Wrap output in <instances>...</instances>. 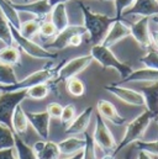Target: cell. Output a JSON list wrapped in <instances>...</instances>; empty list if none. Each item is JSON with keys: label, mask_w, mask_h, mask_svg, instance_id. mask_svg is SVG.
<instances>
[{"label": "cell", "mask_w": 158, "mask_h": 159, "mask_svg": "<svg viewBox=\"0 0 158 159\" xmlns=\"http://www.w3.org/2000/svg\"><path fill=\"white\" fill-rule=\"evenodd\" d=\"M79 7L84 20L83 26L85 27L86 34L89 36V42L93 44L100 43L110 25L118 19H116V16H108L105 14L95 12L84 4H79Z\"/></svg>", "instance_id": "6da1fadb"}, {"label": "cell", "mask_w": 158, "mask_h": 159, "mask_svg": "<svg viewBox=\"0 0 158 159\" xmlns=\"http://www.w3.org/2000/svg\"><path fill=\"white\" fill-rule=\"evenodd\" d=\"M155 119H156L155 115H153L152 112H150L148 110H146V111H143L142 114H140L136 119L132 120V121L126 126L125 136H123V138L121 139V142L116 146V149L114 151L113 156L115 157V156H116L118 153H120L125 147H127V146H130V144H132V143L140 141V139L143 137V134H145L147 127L150 126V123Z\"/></svg>", "instance_id": "7a4b0ae2"}, {"label": "cell", "mask_w": 158, "mask_h": 159, "mask_svg": "<svg viewBox=\"0 0 158 159\" xmlns=\"http://www.w3.org/2000/svg\"><path fill=\"white\" fill-rule=\"evenodd\" d=\"M90 56L93 57V59L95 62H98L103 68H111L115 69L120 74L121 80L125 79L127 75L131 74L132 68L127 64L123 63L118 59V57L113 53V51L109 47H105L100 43L98 44H93L91 49H90Z\"/></svg>", "instance_id": "3957f363"}, {"label": "cell", "mask_w": 158, "mask_h": 159, "mask_svg": "<svg viewBox=\"0 0 158 159\" xmlns=\"http://www.w3.org/2000/svg\"><path fill=\"white\" fill-rule=\"evenodd\" d=\"M63 64V62L59 66H47L40 70H36L34 73H31L30 75H27L26 78H24L22 80H19L17 83L12 84V85H1L2 88V93L6 91H16V90H26L34 85H37L41 83H49L52 80H54L58 69L61 68V66Z\"/></svg>", "instance_id": "277c9868"}, {"label": "cell", "mask_w": 158, "mask_h": 159, "mask_svg": "<svg viewBox=\"0 0 158 159\" xmlns=\"http://www.w3.org/2000/svg\"><path fill=\"white\" fill-rule=\"evenodd\" d=\"M10 30H11V35H12V39H14V43H16L19 46V48H21L30 57H32L35 59H47V61H52V59L57 58L56 53H53L49 49H47V48L37 44L36 42H34L31 39L24 37L19 32V30H16L11 25H10Z\"/></svg>", "instance_id": "5b68a950"}, {"label": "cell", "mask_w": 158, "mask_h": 159, "mask_svg": "<svg viewBox=\"0 0 158 159\" xmlns=\"http://www.w3.org/2000/svg\"><path fill=\"white\" fill-rule=\"evenodd\" d=\"M93 57L89 54H84V56H79L76 58H72L68 62H63V64L61 66V68L58 69V73L56 75L54 80L49 81L53 84H58L61 81H67L68 79L77 77L79 73L84 72L93 62Z\"/></svg>", "instance_id": "8992f818"}, {"label": "cell", "mask_w": 158, "mask_h": 159, "mask_svg": "<svg viewBox=\"0 0 158 159\" xmlns=\"http://www.w3.org/2000/svg\"><path fill=\"white\" fill-rule=\"evenodd\" d=\"M27 98L26 90L6 91L0 94V123L11 127V117L17 105Z\"/></svg>", "instance_id": "52a82bcc"}, {"label": "cell", "mask_w": 158, "mask_h": 159, "mask_svg": "<svg viewBox=\"0 0 158 159\" xmlns=\"http://www.w3.org/2000/svg\"><path fill=\"white\" fill-rule=\"evenodd\" d=\"M93 139H94V143L106 154H113L114 151L116 149V146H118L116 141L110 128L108 127L104 119L99 114H96L95 116V129H94Z\"/></svg>", "instance_id": "ba28073f"}, {"label": "cell", "mask_w": 158, "mask_h": 159, "mask_svg": "<svg viewBox=\"0 0 158 159\" xmlns=\"http://www.w3.org/2000/svg\"><path fill=\"white\" fill-rule=\"evenodd\" d=\"M106 91H109L110 94H113L114 96H116L118 100L123 101L127 105H132V106H145V98L143 95L133 89L130 88H125L121 86L118 83H113L109 85H105L104 88Z\"/></svg>", "instance_id": "9c48e42d"}, {"label": "cell", "mask_w": 158, "mask_h": 159, "mask_svg": "<svg viewBox=\"0 0 158 159\" xmlns=\"http://www.w3.org/2000/svg\"><path fill=\"white\" fill-rule=\"evenodd\" d=\"M131 35L135 41L140 44L142 48H151L152 46V36L150 32V17L141 16L136 22L130 25Z\"/></svg>", "instance_id": "30bf717a"}, {"label": "cell", "mask_w": 158, "mask_h": 159, "mask_svg": "<svg viewBox=\"0 0 158 159\" xmlns=\"http://www.w3.org/2000/svg\"><path fill=\"white\" fill-rule=\"evenodd\" d=\"M130 35H131L130 26L122 20H116L108 29V31H106L105 36L103 37L100 44L111 48L114 44H116L118 42L122 41L126 37H128Z\"/></svg>", "instance_id": "8fae6325"}, {"label": "cell", "mask_w": 158, "mask_h": 159, "mask_svg": "<svg viewBox=\"0 0 158 159\" xmlns=\"http://www.w3.org/2000/svg\"><path fill=\"white\" fill-rule=\"evenodd\" d=\"M88 35L86 34V30L83 25H69L67 26L64 30L59 31L54 40L52 41L51 43H48L44 48L47 49H57V51H61V49H64L68 47L69 44V40L74 36V35Z\"/></svg>", "instance_id": "7c38bea8"}, {"label": "cell", "mask_w": 158, "mask_h": 159, "mask_svg": "<svg viewBox=\"0 0 158 159\" xmlns=\"http://www.w3.org/2000/svg\"><path fill=\"white\" fill-rule=\"evenodd\" d=\"M14 7L20 12H27L31 15H35L36 19L44 20L52 11V5L48 2V0H36V1H25V4H14Z\"/></svg>", "instance_id": "4fadbf2b"}, {"label": "cell", "mask_w": 158, "mask_h": 159, "mask_svg": "<svg viewBox=\"0 0 158 159\" xmlns=\"http://www.w3.org/2000/svg\"><path fill=\"white\" fill-rule=\"evenodd\" d=\"M26 116L29 120V123L34 127L36 133L39 134L41 138L48 139L49 137V123H51V116L48 112L41 111V112H26Z\"/></svg>", "instance_id": "5bb4252c"}, {"label": "cell", "mask_w": 158, "mask_h": 159, "mask_svg": "<svg viewBox=\"0 0 158 159\" xmlns=\"http://www.w3.org/2000/svg\"><path fill=\"white\" fill-rule=\"evenodd\" d=\"M123 15H137V16H158V0H136L131 7H128Z\"/></svg>", "instance_id": "9a60e30c"}, {"label": "cell", "mask_w": 158, "mask_h": 159, "mask_svg": "<svg viewBox=\"0 0 158 159\" xmlns=\"http://www.w3.org/2000/svg\"><path fill=\"white\" fill-rule=\"evenodd\" d=\"M96 110H98V114L103 119L110 121L115 126H122V125L126 123V119L118 114V109L115 107V105L113 102L108 101V100H104V99L98 100Z\"/></svg>", "instance_id": "2e32d148"}, {"label": "cell", "mask_w": 158, "mask_h": 159, "mask_svg": "<svg viewBox=\"0 0 158 159\" xmlns=\"http://www.w3.org/2000/svg\"><path fill=\"white\" fill-rule=\"evenodd\" d=\"M140 93L145 98L146 110L158 116V81H148L140 88Z\"/></svg>", "instance_id": "e0dca14e"}, {"label": "cell", "mask_w": 158, "mask_h": 159, "mask_svg": "<svg viewBox=\"0 0 158 159\" xmlns=\"http://www.w3.org/2000/svg\"><path fill=\"white\" fill-rule=\"evenodd\" d=\"M93 110H94L93 106H88L86 109H84L77 117H74V120L71 123H68L64 132L72 136L84 133L90 123V120L93 117Z\"/></svg>", "instance_id": "ac0fdd59"}, {"label": "cell", "mask_w": 158, "mask_h": 159, "mask_svg": "<svg viewBox=\"0 0 158 159\" xmlns=\"http://www.w3.org/2000/svg\"><path fill=\"white\" fill-rule=\"evenodd\" d=\"M37 159H58L61 156V151L58 143L52 141H39L32 146Z\"/></svg>", "instance_id": "d6986e66"}, {"label": "cell", "mask_w": 158, "mask_h": 159, "mask_svg": "<svg viewBox=\"0 0 158 159\" xmlns=\"http://www.w3.org/2000/svg\"><path fill=\"white\" fill-rule=\"evenodd\" d=\"M51 21L56 26L57 31L64 30L67 26H69V17H68V11L66 7L64 2H59L52 7L51 11Z\"/></svg>", "instance_id": "ffe728a7"}, {"label": "cell", "mask_w": 158, "mask_h": 159, "mask_svg": "<svg viewBox=\"0 0 158 159\" xmlns=\"http://www.w3.org/2000/svg\"><path fill=\"white\" fill-rule=\"evenodd\" d=\"M29 120L26 116L25 110L21 107V104L16 106L12 117H11V128L14 131L15 134L22 137L24 134H26L27 132V127H29Z\"/></svg>", "instance_id": "44dd1931"}, {"label": "cell", "mask_w": 158, "mask_h": 159, "mask_svg": "<svg viewBox=\"0 0 158 159\" xmlns=\"http://www.w3.org/2000/svg\"><path fill=\"white\" fill-rule=\"evenodd\" d=\"M148 83V81H158V69H137L132 70L130 75H127L125 79H122L118 84H123V83Z\"/></svg>", "instance_id": "7402d4cb"}, {"label": "cell", "mask_w": 158, "mask_h": 159, "mask_svg": "<svg viewBox=\"0 0 158 159\" xmlns=\"http://www.w3.org/2000/svg\"><path fill=\"white\" fill-rule=\"evenodd\" d=\"M61 154H76L78 152H81L85 147V138L79 137H69L58 143Z\"/></svg>", "instance_id": "603a6c76"}, {"label": "cell", "mask_w": 158, "mask_h": 159, "mask_svg": "<svg viewBox=\"0 0 158 159\" xmlns=\"http://www.w3.org/2000/svg\"><path fill=\"white\" fill-rule=\"evenodd\" d=\"M0 11L6 17V20L9 21V24L11 26H14L16 30L20 29L21 20H20V16H19V11L14 7V4L11 1L0 0Z\"/></svg>", "instance_id": "cb8c5ba5"}, {"label": "cell", "mask_w": 158, "mask_h": 159, "mask_svg": "<svg viewBox=\"0 0 158 159\" xmlns=\"http://www.w3.org/2000/svg\"><path fill=\"white\" fill-rule=\"evenodd\" d=\"M0 62L9 66H21V53L19 48L12 46H5L0 49Z\"/></svg>", "instance_id": "d4e9b609"}, {"label": "cell", "mask_w": 158, "mask_h": 159, "mask_svg": "<svg viewBox=\"0 0 158 159\" xmlns=\"http://www.w3.org/2000/svg\"><path fill=\"white\" fill-rule=\"evenodd\" d=\"M14 148L16 151L17 159H37L34 148L30 147L22 139V137L17 136V134H15V146H14Z\"/></svg>", "instance_id": "484cf974"}, {"label": "cell", "mask_w": 158, "mask_h": 159, "mask_svg": "<svg viewBox=\"0 0 158 159\" xmlns=\"http://www.w3.org/2000/svg\"><path fill=\"white\" fill-rule=\"evenodd\" d=\"M41 22H42V20H39V19H31V20L24 21V22H21V25H20L19 32H20L24 37L32 40L36 35H39Z\"/></svg>", "instance_id": "4316f807"}, {"label": "cell", "mask_w": 158, "mask_h": 159, "mask_svg": "<svg viewBox=\"0 0 158 159\" xmlns=\"http://www.w3.org/2000/svg\"><path fill=\"white\" fill-rule=\"evenodd\" d=\"M15 146V133L11 127L0 123V149L12 148Z\"/></svg>", "instance_id": "83f0119b"}, {"label": "cell", "mask_w": 158, "mask_h": 159, "mask_svg": "<svg viewBox=\"0 0 158 159\" xmlns=\"http://www.w3.org/2000/svg\"><path fill=\"white\" fill-rule=\"evenodd\" d=\"M51 91V84L49 83H41L37 85H34L29 89H26V95L30 99L34 100H42L47 98V95Z\"/></svg>", "instance_id": "f1b7e54d"}, {"label": "cell", "mask_w": 158, "mask_h": 159, "mask_svg": "<svg viewBox=\"0 0 158 159\" xmlns=\"http://www.w3.org/2000/svg\"><path fill=\"white\" fill-rule=\"evenodd\" d=\"M17 81L19 79L16 77L14 67L0 62V85H12Z\"/></svg>", "instance_id": "f546056e"}, {"label": "cell", "mask_w": 158, "mask_h": 159, "mask_svg": "<svg viewBox=\"0 0 158 159\" xmlns=\"http://www.w3.org/2000/svg\"><path fill=\"white\" fill-rule=\"evenodd\" d=\"M66 89L72 96L76 98H80L85 94V84L83 80L77 77H73L66 81Z\"/></svg>", "instance_id": "4dcf8cb0"}, {"label": "cell", "mask_w": 158, "mask_h": 159, "mask_svg": "<svg viewBox=\"0 0 158 159\" xmlns=\"http://www.w3.org/2000/svg\"><path fill=\"white\" fill-rule=\"evenodd\" d=\"M0 41L5 46L14 44V39H12L11 30H10V24L6 20V17L1 14V11H0Z\"/></svg>", "instance_id": "1f68e13d"}, {"label": "cell", "mask_w": 158, "mask_h": 159, "mask_svg": "<svg viewBox=\"0 0 158 159\" xmlns=\"http://www.w3.org/2000/svg\"><path fill=\"white\" fill-rule=\"evenodd\" d=\"M140 63H142L148 69H158V51L148 48L147 53L140 58Z\"/></svg>", "instance_id": "d6a6232c"}, {"label": "cell", "mask_w": 158, "mask_h": 159, "mask_svg": "<svg viewBox=\"0 0 158 159\" xmlns=\"http://www.w3.org/2000/svg\"><path fill=\"white\" fill-rule=\"evenodd\" d=\"M58 34L56 26L52 24V21H42L41 26H40L39 35L42 40H49L56 37V35Z\"/></svg>", "instance_id": "836d02e7"}, {"label": "cell", "mask_w": 158, "mask_h": 159, "mask_svg": "<svg viewBox=\"0 0 158 159\" xmlns=\"http://www.w3.org/2000/svg\"><path fill=\"white\" fill-rule=\"evenodd\" d=\"M85 138V147L83 149V157L81 159H96V152H95V143L93 137L85 131L84 132Z\"/></svg>", "instance_id": "e575fe53"}, {"label": "cell", "mask_w": 158, "mask_h": 159, "mask_svg": "<svg viewBox=\"0 0 158 159\" xmlns=\"http://www.w3.org/2000/svg\"><path fill=\"white\" fill-rule=\"evenodd\" d=\"M135 147L138 151H145L152 156L158 157V139L157 141H148V142L140 139V141L135 142Z\"/></svg>", "instance_id": "d590c367"}, {"label": "cell", "mask_w": 158, "mask_h": 159, "mask_svg": "<svg viewBox=\"0 0 158 159\" xmlns=\"http://www.w3.org/2000/svg\"><path fill=\"white\" fill-rule=\"evenodd\" d=\"M136 0H114V5H115V16L118 20H122V14L132 6V4Z\"/></svg>", "instance_id": "8d00e7d4"}, {"label": "cell", "mask_w": 158, "mask_h": 159, "mask_svg": "<svg viewBox=\"0 0 158 159\" xmlns=\"http://www.w3.org/2000/svg\"><path fill=\"white\" fill-rule=\"evenodd\" d=\"M76 117V106L73 104H68L66 106H63V111L61 115V122L63 125H68L71 123Z\"/></svg>", "instance_id": "74e56055"}, {"label": "cell", "mask_w": 158, "mask_h": 159, "mask_svg": "<svg viewBox=\"0 0 158 159\" xmlns=\"http://www.w3.org/2000/svg\"><path fill=\"white\" fill-rule=\"evenodd\" d=\"M46 111L48 112V115L51 116V119H61L62 111H63V106L58 102H49L47 105Z\"/></svg>", "instance_id": "f35d334b"}, {"label": "cell", "mask_w": 158, "mask_h": 159, "mask_svg": "<svg viewBox=\"0 0 158 159\" xmlns=\"http://www.w3.org/2000/svg\"><path fill=\"white\" fill-rule=\"evenodd\" d=\"M0 159H17V157H15V148L0 149Z\"/></svg>", "instance_id": "ab89813d"}, {"label": "cell", "mask_w": 158, "mask_h": 159, "mask_svg": "<svg viewBox=\"0 0 158 159\" xmlns=\"http://www.w3.org/2000/svg\"><path fill=\"white\" fill-rule=\"evenodd\" d=\"M83 40H84V35H74L71 40H69V44L68 47H79L81 43H83Z\"/></svg>", "instance_id": "60d3db41"}, {"label": "cell", "mask_w": 158, "mask_h": 159, "mask_svg": "<svg viewBox=\"0 0 158 159\" xmlns=\"http://www.w3.org/2000/svg\"><path fill=\"white\" fill-rule=\"evenodd\" d=\"M137 159H155V158H153L152 154H150V153H147V152H145V151H140Z\"/></svg>", "instance_id": "b9f144b4"}, {"label": "cell", "mask_w": 158, "mask_h": 159, "mask_svg": "<svg viewBox=\"0 0 158 159\" xmlns=\"http://www.w3.org/2000/svg\"><path fill=\"white\" fill-rule=\"evenodd\" d=\"M151 36H152V42H153L156 46H158V30L157 31H153V32L151 34Z\"/></svg>", "instance_id": "7bdbcfd3"}, {"label": "cell", "mask_w": 158, "mask_h": 159, "mask_svg": "<svg viewBox=\"0 0 158 159\" xmlns=\"http://www.w3.org/2000/svg\"><path fill=\"white\" fill-rule=\"evenodd\" d=\"M67 1H69V0H48V2L52 5V6H54V5H57V4H59V2H67Z\"/></svg>", "instance_id": "ee69618b"}, {"label": "cell", "mask_w": 158, "mask_h": 159, "mask_svg": "<svg viewBox=\"0 0 158 159\" xmlns=\"http://www.w3.org/2000/svg\"><path fill=\"white\" fill-rule=\"evenodd\" d=\"M83 157V151L81 152H78V153H76V154H73L72 157H69V158H64V159H81Z\"/></svg>", "instance_id": "f6af8a7d"}, {"label": "cell", "mask_w": 158, "mask_h": 159, "mask_svg": "<svg viewBox=\"0 0 158 159\" xmlns=\"http://www.w3.org/2000/svg\"><path fill=\"white\" fill-rule=\"evenodd\" d=\"M132 152H133V147L127 152V154L125 156V159H131V156H132Z\"/></svg>", "instance_id": "bcb514c9"}, {"label": "cell", "mask_w": 158, "mask_h": 159, "mask_svg": "<svg viewBox=\"0 0 158 159\" xmlns=\"http://www.w3.org/2000/svg\"><path fill=\"white\" fill-rule=\"evenodd\" d=\"M101 159H115V158H114V156H113V154H106L105 157H103Z\"/></svg>", "instance_id": "7dc6e473"}, {"label": "cell", "mask_w": 158, "mask_h": 159, "mask_svg": "<svg viewBox=\"0 0 158 159\" xmlns=\"http://www.w3.org/2000/svg\"><path fill=\"white\" fill-rule=\"evenodd\" d=\"M153 21L158 25V16H155V17H153Z\"/></svg>", "instance_id": "c3c4849f"}, {"label": "cell", "mask_w": 158, "mask_h": 159, "mask_svg": "<svg viewBox=\"0 0 158 159\" xmlns=\"http://www.w3.org/2000/svg\"><path fill=\"white\" fill-rule=\"evenodd\" d=\"M2 93V88H1V85H0V94Z\"/></svg>", "instance_id": "681fc988"}, {"label": "cell", "mask_w": 158, "mask_h": 159, "mask_svg": "<svg viewBox=\"0 0 158 159\" xmlns=\"http://www.w3.org/2000/svg\"><path fill=\"white\" fill-rule=\"evenodd\" d=\"M155 121H156V122H157V123H158V116H157V117H156V119H155Z\"/></svg>", "instance_id": "f907efd6"}, {"label": "cell", "mask_w": 158, "mask_h": 159, "mask_svg": "<svg viewBox=\"0 0 158 159\" xmlns=\"http://www.w3.org/2000/svg\"><path fill=\"white\" fill-rule=\"evenodd\" d=\"M105 1H114V0H105Z\"/></svg>", "instance_id": "816d5d0a"}, {"label": "cell", "mask_w": 158, "mask_h": 159, "mask_svg": "<svg viewBox=\"0 0 158 159\" xmlns=\"http://www.w3.org/2000/svg\"><path fill=\"white\" fill-rule=\"evenodd\" d=\"M25 1H30V0H25Z\"/></svg>", "instance_id": "f5cc1de1"}]
</instances>
